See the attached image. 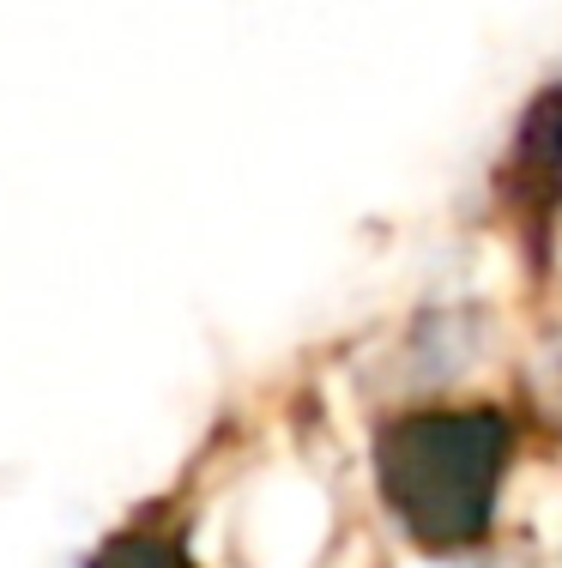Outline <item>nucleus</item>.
I'll return each mask as SVG.
<instances>
[{
	"mask_svg": "<svg viewBox=\"0 0 562 568\" xmlns=\"http://www.w3.org/2000/svg\"><path fill=\"white\" fill-rule=\"evenodd\" d=\"M115 568H164V557H157V550H122Z\"/></svg>",
	"mask_w": 562,
	"mask_h": 568,
	"instance_id": "nucleus-1",
	"label": "nucleus"
}]
</instances>
